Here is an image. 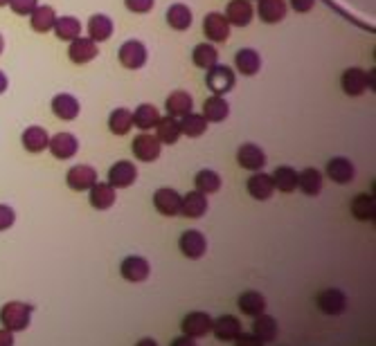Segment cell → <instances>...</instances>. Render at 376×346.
<instances>
[{"label": "cell", "mask_w": 376, "mask_h": 346, "mask_svg": "<svg viewBox=\"0 0 376 346\" xmlns=\"http://www.w3.org/2000/svg\"><path fill=\"white\" fill-rule=\"evenodd\" d=\"M32 315H34V306L32 303H23V301H9L0 308V324L3 328L11 333H21L25 328H30L32 324Z\"/></svg>", "instance_id": "cell-1"}, {"label": "cell", "mask_w": 376, "mask_h": 346, "mask_svg": "<svg viewBox=\"0 0 376 346\" xmlns=\"http://www.w3.org/2000/svg\"><path fill=\"white\" fill-rule=\"evenodd\" d=\"M180 330H183V335L194 337V340L210 335V330H212V315H207L203 311H194V313L185 315V319L180 322Z\"/></svg>", "instance_id": "cell-2"}, {"label": "cell", "mask_w": 376, "mask_h": 346, "mask_svg": "<svg viewBox=\"0 0 376 346\" xmlns=\"http://www.w3.org/2000/svg\"><path fill=\"white\" fill-rule=\"evenodd\" d=\"M316 303H318V308L325 313V315L338 317L347 308V295H345L343 290H338V288H327V290L318 292Z\"/></svg>", "instance_id": "cell-3"}, {"label": "cell", "mask_w": 376, "mask_h": 346, "mask_svg": "<svg viewBox=\"0 0 376 346\" xmlns=\"http://www.w3.org/2000/svg\"><path fill=\"white\" fill-rule=\"evenodd\" d=\"M120 274L122 279H126L128 284H142L147 281L149 274H151V265L145 257H126L120 265Z\"/></svg>", "instance_id": "cell-4"}, {"label": "cell", "mask_w": 376, "mask_h": 346, "mask_svg": "<svg viewBox=\"0 0 376 346\" xmlns=\"http://www.w3.org/2000/svg\"><path fill=\"white\" fill-rule=\"evenodd\" d=\"M207 88H210L214 95H226L232 88H235V72H232L228 65H212L207 70Z\"/></svg>", "instance_id": "cell-5"}, {"label": "cell", "mask_w": 376, "mask_h": 346, "mask_svg": "<svg viewBox=\"0 0 376 346\" xmlns=\"http://www.w3.org/2000/svg\"><path fill=\"white\" fill-rule=\"evenodd\" d=\"M180 203H183V196L172 187H162L153 194V207L158 209V214L162 216H178L180 214Z\"/></svg>", "instance_id": "cell-6"}, {"label": "cell", "mask_w": 376, "mask_h": 346, "mask_svg": "<svg viewBox=\"0 0 376 346\" xmlns=\"http://www.w3.org/2000/svg\"><path fill=\"white\" fill-rule=\"evenodd\" d=\"M210 333L219 342H235L243 333V326L235 315H221L219 319H212Z\"/></svg>", "instance_id": "cell-7"}, {"label": "cell", "mask_w": 376, "mask_h": 346, "mask_svg": "<svg viewBox=\"0 0 376 346\" xmlns=\"http://www.w3.org/2000/svg\"><path fill=\"white\" fill-rule=\"evenodd\" d=\"M178 247L180 252H183V257L187 259H201L205 257V252H207V241H205V236L199 232V230H187L180 234L178 238Z\"/></svg>", "instance_id": "cell-8"}, {"label": "cell", "mask_w": 376, "mask_h": 346, "mask_svg": "<svg viewBox=\"0 0 376 346\" xmlns=\"http://www.w3.org/2000/svg\"><path fill=\"white\" fill-rule=\"evenodd\" d=\"M136 180H138V169L133 162H128V160H120V162H115L109 169V184L115 189L131 187Z\"/></svg>", "instance_id": "cell-9"}, {"label": "cell", "mask_w": 376, "mask_h": 346, "mask_svg": "<svg viewBox=\"0 0 376 346\" xmlns=\"http://www.w3.org/2000/svg\"><path fill=\"white\" fill-rule=\"evenodd\" d=\"M66 182L72 191H88L97 182V171L88 164H74L68 169Z\"/></svg>", "instance_id": "cell-10"}, {"label": "cell", "mask_w": 376, "mask_h": 346, "mask_svg": "<svg viewBox=\"0 0 376 346\" xmlns=\"http://www.w3.org/2000/svg\"><path fill=\"white\" fill-rule=\"evenodd\" d=\"M203 32L212 43H223L230 36V23L223 14H219V11H210V14L203 18Z\"/></svg>", "instance_id": "cell-11"}, {"label": "cell", "mask_w": 376, "mask_h": 346, "mask_svg": "<svg viewBox=\"0 0 376 346\" xmlns=\"http://www.w3.org/2000/svg\"><path fill=\"white\" fill-rule=\"evenodd\" d=\"M133 155L140 160V162H155L160 157V142L155 135H149V133H142L133 140L131 146Z\"/></svg>", "instance_id": "cell-12"}, {"label": "cell", "mask_w": 376, "mask_h": 346, "mask_svg": "<svg viewBox=\"0 0 376 346\" xmlns=\"http://www.w3.org/2000/svg\"><path fill=\"white\" fill-rule=\"evenodd\" d=\"M97 43L93 41V38H82V36H77L70 41V48H68V57L72 63L77 65H84L88 61H93L97 57Z\"/></svg>", "instance_id": "cell-13"}, {"label": "cell", "mask_w": 376, "mask_h": 346, "mask_svg": "<svg viewBox=\"0 0 376 346\" xmlns=\"http://www.w3.org/2000/svg\"><path fill=\"white\" fill-rule=\"evenodd\" d=\"M48 149L57 160H70L77 153V149H79V142H77L72 133H57V135L50 138Z\"/></svg>", "instance_id": "cell-14"}, {"label": "cell", "mask_w": 376, "mask_h": 346, "mask_svg": "<svg viewBox=\"0 0 376 346\" xmlns=\"http://www.w3.org/2000/svg\"><path fill=\"white\" fill-rule=\"evenodd\" d=\"M120 63L128 70H140L147 63V48L140 41H126L120 48Z\"/></svg>", "instance_id": "cell-15"}, {"label": "cell", "mask_w": 376, "mask_h": 346, "mask_svg": "<svg viewBox=\"0 0 376 346\" xmlns=\"http://www.w3.org/2000/svg\"><path fill=\"white\" fill-rule=\"evenodd\" d=\"M245 189H248V194L255 198V201H268V198L275 194L273 176H268V173L257 171L255 176H250L248 182H245Z\"/></svg>", "instance_id": "cell-16"}, {"label": "cell", "mask_w": 376, "mask_h": 346, "mask_svg": "<svg viewBox=\"0 0 376 346\" xmlns=\"http://www.w3.org/2000/svg\"><path fill=\"white\" fill-rule=\"evenodd\" d=\"M237 162L248 171H262L266 167V153L257 144H241L237 151Z\"/></svg>", "instance_id": "cell-17"}, {"label": "cell", "mask_w": 376, "mask_h": 346, "mask_svg": "<svg viewBox=\"0 0 376 346\" xmlns=\"http://www.w3.org/2000/svg\"><path fill=\"white\" fill-rule=\"evenodd\" d=\"M255 16V7L248 3V0H232V3L226 7V18L230 25H237V28H245L250 25Z\"/></svg>", "instance_id": "cell-18"}, {"label": "cell", "mask_w": 376, "mask_h": 346, "mask_svg": "<svg viewBox=\"0 0 376 346\" xmlns=\"http://www.w3.org/2000/svg\"><path fill=\"white\" fill-rule=\"evenodd\" d=\"M253 335L259 337L264 344L268 342H275L277 335H280V326L275 322V317H270V315H257L253 317Z\"/></svg>", "instance_id": "cell-19"}, {"label": "cell", "mask_w": 376, "mask_h": 346, "mask_svg": "<svg viewBox=\"0 0 376 346\" xmlns=\"http://www.w3.org/2000/svg\"><path fill=\"white\" fill-rule=\"evenodd\" d=\"M88 191H90L88 201L95 209L104 211V209H111L115 205V187H111L109 182H95Z\"/></svg>", "instance_id": "cell-20"}, {"label": "cell", "mask_w": 376, "mask_h": 346, "mask_svg": "<svg viewBox=\"0 0 376 346\" xmlns=\"http://www.w3.org/2000/svg\"><path fill=\"white\" fill-rule=\"evenodd\" d=\"M287 11H289L287 0H259V5H257L259 18H262L264 23H268V25H275V23L284 21Z\"/></svg>", "instance_id": "cell-21"}, {"label": "cell", "mask_w": 376, "mask_h": 346, "mask_svg": "<svg viewBox=\"0 0 376 346\" xmlns=\"http://www.w3.org/2000/svg\"><path fill=\"white\" fill-rule=\"evenodd\" d=\"M52 113H55L59 119H66V122H72V119L79 115V101H77L68 92H59L52 99Z\"/></svg>", "instance_id": "cell-22"}, {"label": "cell", "mask_w": 376, "mask_h": 346, "mask_svg": "<svg viewBox=\"0 0 376 346\" xmlns=\"http://www.w3.org/2000/svg\"><path fill=\"white\" fill-rule=\"evenodd\" d=\"M25 151L30 153H41L48 149V142H50V135L43 126H28L23 130V138H21Z\"/></svg>", "instance_id": "cell-23"}, {"label": "cell", "mask_w": 376, "mask_h": 346, "mask_svg": "<svg viewBox=\"0 0 376 346\" xmlns=\"http://www.w3.org/2000/svg\"><path fill=\"white\" fill-rule=\"evenodd\" d=\"M237 306H239V311L243 315L257 317V315H262L266 311V297L262 295V292H257V290H245V292H241V295H239Z\"/></svg>", "instance_id": "cell-24"}, {"label": "cell", "mask_w": 376, "mask_h": 346, "mask_svg": "<svg viewBox=\"0 0 376 346\" xmlns=\"http://www.w3.org/2000/svg\"><path fill=\"white\" fill-rule=\"evenodd\" d=\"M327 176H329L333 182L347 184V182L354 180L356 171H354V164L349 162L347 157H331L329 162H327Z\"/></svg>", "instance_id": "cell-25"}, {"label": "cell", "mask_w": 376, "mask_h": 346, "mask_svg": "<svg viewBox=\"0 0 376 346\" xmlns=\"http://www.w3.org/2000/svg\"><path fill=\"white\" fill-rule=\"evenodd\" d=\"M367 88V74L360 68H347L343 72V90L349 97H360Z\"/></svg>", "instance_id": "cell-26"}, {"label": "cell", "mask_w": 376, "mask_h": 346, "mask_svg": "<svg viewBox=\"0 0 376 346\" xmlns=\"http://www.w3.org/2000/svg\"><path fill=\"white\" fill-rule=\"evenodd\" d=\"M207 196L201 191H189L187 196H183V203H180V214L187 218H201L207 211Z\"/></svg>", "instance_id": "cell-27"}, {"label": "cell", "mask_w": 376, "mask_h": 346, "mask_svg": "<svg viewBox=\"0 0 376 346\" xmlns=\"http://www.w3.org/2000/svg\"><path fill=\"white\" fill-rule=\"evenodd\" d=\"M235 65L243 77H255L259 70H262V59H259V55L253 48H243L237 52Z\"/></svg>", "instance_id": "cell-28"}, {"label": "cell", "mask_w": 376, "mask_h": 346, "mask_svg": "<svg viewBox=\"0 0 376 346\" xmlns=\"http://www.w3.org/2000/svg\"><path fill=\"white\" fill-rule=\"evenodd\" d=\"M165 106H167V113H170L172 117H183V115L192 113L194 99H192L189 92H185V90H174L172 95L167 97Z\"/></svg>", "instance_id": "cell-29"}, {"label": "cell", "mask_w": 376, "mask_h": 346, "mask_svg": "<svg viewBox=\"0 0 376 346\" xmlns=\"http://www.w3.org/2000/svg\"><path fill=\"white\" fill-rule=\"evenodd\" d=\"M194 16H192V9L183 3H176L167 9V23H170V28H174L176 32H185L189 30Z\"/></svg>", "instance_id": "cell-30"}, {"label": "cell", "mask_w": 376, "mask_h": 346, "mask_svg": "<svg viewBox=\"0 0 376 346\" xmlns=\"http://www.w3.org/2000/svg\"><path fill=\"white\" fill-rule=\"evenodd\" d=\"M153 128H155V138H158L160 144H176L180 140V126L172 115L160 117L158 124Z\"/></svg>", "instance_id": "cell-31"}, {"label": "cell", "mask_w": 376, "mask_h": 346, "mask_svg": "<svg viewBox=\"0 0 376 346\" xmlns=\"http://www.w3.org/2000/svg\"><path fill=\"white\" fill-rule=\"evenodd\" d=\"M30 25L32 30L38 32V34H45V32H52V28H55V21H57V14L55 9H52L50 5H43V7H36L32 14H30Z\"/></svg>", "instance_id": "cell-32"}, {"label": "cell", "mask_w": 376, "mask_h": 346, "mask_svg": "<svg viewBox=\"0 0 376 346\" xmlns=\"http://www.w3.org/2000/svg\"><path fill=\"white\" fill-rule=\"evenodd\" d=\"M228 115H230V106L221 95H214L210 99H205V104H203L205 122H223Z\"/></svg>", "instance_id": "cell-33"}, {"label": "cell", "mask_w": 376, "mask_h": 346, "mask_svg": "<svg viewBox=\"0 0 376 346\" xmlns=\"http://www.w3.org/2000/svg\"><path fill=\"white\" fill-rule=\"evenodd\" d=\"M88 38H93L95 43H101V41H106V38H111L113 34V21L109 16H104V14H95V16H90L88 21Z\"/></svg>", "instance_id": "cell-34"}, {"label": "cell", "mask_w": 376, "mask_h": 346, "mask_svg": "<svg viewBox=\"0 0 376 346\" xmlns=\"http://www.w3.org/2000/svg\"><path fill=\"white\" fill-rule=\"evenodd\" d=\"M55 34L59 41H72V38H77L82 34V23L79 18H74V16H61L55 21Z\"/></svg>", "instance_id": "cell-35"}, {"label": "cell", "mask_w": 376, "mask_h": 346, "mask_svg": "<svg viewBox=\"0 0 376 346\" xmlns=\"http://www.w3.org/2000/svg\"><path fill=\"white\" fill-rule=\"evenodd\" d=\"M297 187L306 196H318L322 191V176L318 169H304L297 173Z\"/></svg>", "instance_id": "cell-36"}, {"label": "cell", "mask_w": 376, "mask_h": 346, "mask_svg": "<svg viewBox=\"0 0 376 346\" xmlns=\"http://www.w3.org/2000/svg\"><path fill=\"white\" fill-rule=\"evenodd\" d=\"M131 117H133V124L140 130H149V128H153L155 124H158L160 113H158V108H155V106L142 104V106H138V108H136V113H131Z\"/></svg>", "instance_id": "cell-37"}, {"label": "cell", "mask_w": 376, "mask_h": 346, "mask_svg": "<svg viewBox=\"0 0 376 346\" xmlns=\"http://www.w3.org/2000/svg\"><path fill=\"white\" fill-rule=\"evenodd\" d=\"M273 184H275V189H280L282 194H291L295 191L297 187V171L293 167H277L275 173H273Z\"/></svg>", "instance_id": "cell-38"}, {"label": "cell", "mask_w": 376, "mask_h": 346, "mask_svg": "<svg viewBox=\"0 0 376 346\" xmlns=\"http://www.w3.org/2000/svg\"><path fill=\"white\" fill-rule=\"evenodd\" d=\"M180 126V135H187V138H201L205 128H207V122L203 115H197V113H187L183 115V119L178 122Z\"/></svg>", "instance_id": "cell-39"}, {"label": "cell", "mask_w": 376, "mask_h": 346, "mask_svg": "<svg viewBox=\"0 0 376 346\" xmlns=\"http://www.w3.org/2000/svg\"><path fill=\"white\" fill-rule=\"evenodd\" d=\"M194 184H197V191L201 194H216L221 189V176H219L216 171L212 169H203L197 173V178H194Z\"/></svg>", "instance_id": "cell-40"}, {"label": "cell", "mask_w": 376, "mask_h": 346, "mask_svg": "<svg viewBox=\"0 0 376 346\" xmlns=\"http://www.w3.org/2000/svg\"><path fill=\"white\" fill-rule=\"evenodd\" d=\"M352 214L358 221H374L376 216V203H374V196L370 194H360L352 201Z\"/></svg>", "instance_id": "cell-41"}, {"label": "cell", "mask_w": 376, "mask_h": 346, "mask_svg": "<svg viewBox=\"0 0 376 346\" xmlns=\"http://www.w3.org/2000/svg\"><path fill=\"white\" fill-rule=\"evenodd\" d=\"M133 126V117H131V111L126 108H115L111 115H109V128L113 135H126L128 130Z\"/></svg>", "instance_id": "cell-42"}, {"label": "cell", "mask_w": 376, "mask_h": 346, "mask_svg": "<svg viewBox=\"0 0 376 346\" xmlns=\"http://www.w3.org/2000/svg\"><path fill=\"white\" fill-rule=\"evenodd\" d=\"M192 61H194V65H199V68L210 70L212 65H216V63H219V52H216V48H214V45L201 43V45L194 48Z\"/></svg>", "instance_id": "cell-43"}, {"label": "cell", "mask_w": 376, "mask_h": 346, "mask_svg": "<svg viewBox=\"0 0 376 346\" xmlns=\"http://www.w3.org/2000/svg\"><path fill=\"white\" fill-rule=\"evenodd\" d=\"M7 5L11 7V11H14V14L28 16V14H32V11L38 7V0H9Z\"/></svg>", "instance_id": "cell-44"}, {"label": "cell", "mask_w": 376, "mask_h": 346, "mask_svg": "<svg viewBox=\"0 0 376 346\" xmlns=\"http://www.w3.org/2000/svg\"><path fill=\"white\" fill-rule=\"evenodd\" d=\"M16 223V211L9 205H0V232H7Z\"/></svg>", "instance_id": "cell-45"}, {"label": "cell", "mask_w": 376, "mask_h": 346, "mask_svg": "<svg viewBox=\"0 0 376 346\" xmlns=\"http://www.w3.org/2000/svg\"><path fill=\"white\" fill-rule=\"evenodd\" d=\"M124 5L128 11H133V14H147V11L153 9L155 0H124Z\"/></svg>", "instance_id": "cell-46"}, {"label": "cell", "mask_w": 376, "mask_h": 346, "mask_svg": "<svg viewBox=\"0 0 376 346\" xmlns=\"http://www.w3.org/2000/svg\"><path fill=\"white\" fill-rule=\"evenodd\" d=\"M235 346H264V342L255 337L253 333H241V335L235 340Z\"/></svg>", "instance_id": "cell-47"}, {"label": "cell", "mask_w": 376, "mask_h": 346, "mask_svg": "<svg viewBox=\"0 0 376 346\" xmlns=\"http://www.w3.org/2000/svg\"><path fill=\"white\" fill-rule=\"evenodd\" d=\"M291 7L300 14H306V11L314 7V0H291Z\"/></svg>", "instance_id": "cell-48"}, {"label": "cell", "mask_w": 376, "mask_h": 346, "mask_svg": "<svg viewBox=\"0 0 376 346\" xmlns=\"http://www.w3.org/2000/svg\"><path fill=\"white\" fill-rule=\"evenodd\" d=\"M0 346H14V333L0 328Z\"/></svg>", "instance_id": "cell-49"}, {"label": "cell", "mask_w": 376, "mask_h": 346, "mask_svg": "<svg viewBox=\"0 0 376 346\" xmlns=\"http://www.w3.org/2000/svg\"><path fill=\"white\" fill-rule=\"evenodd\" d=\"M170 346H199V344H197V340H194V337L180 335V337L172 340V344H170Z\"/></svg>", "instance_id": "cell-50"}, {"label": "cell", "mask_w": 376, "mask_h": 346, "mask_svg": "<svg viewBox=\"0 0 376 346\" xmlns=\"http://www.w3.org/2000/svg\"><path fill=\"white\" fill-rule=\"evenodd\" d=\"M7 86H9V82H7V74L0 70V95H3V92L7 90Z\"/></svg>", "instance_id": "cell-51"}, {"label": "cell", "mask_w": 376, "mask_h": 346, "mask_svg": "<svg viewBox=\"0 0 376 346\" xmlns=\"http://www.w3.org/2000/svg\"><path fill=\"white\" fill-rule=\"evenodd\" d=\"M136 346H158V342H155V340H151V337H145V340H140Z\"/></svg>", "instance_id": "cell-52"}, {"label": "cell", "mask_w": 376, "mask_h": 346, "mask_svg": "<svg viewBox=\"0 0 376 346\" xmlns=\"http://www.w3.org/2000/svg\"><path fill=\"white\" fill-rule=\"evenodd\" d=\"M3 50H5V38H3V34H0V55H3Z\"/></svg>", "instance_id": "cell-53"}, {"label": "cell", "mask_w": 376, "mask_h": 346, "mask_svg": "<svg viewBox=\"0 0 376 346\" xmlns=\"http://www.w3.org/2000/svg\"><path fill=\"white\" fill-rule=\"evenodd\" d=\"M7 3H9V0H0V7H5Z\"/></svg>", "instance_id": "cell-54"}]
</instances>
